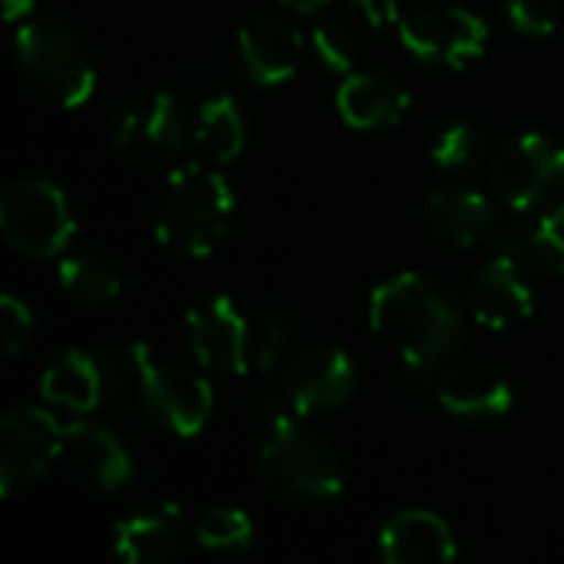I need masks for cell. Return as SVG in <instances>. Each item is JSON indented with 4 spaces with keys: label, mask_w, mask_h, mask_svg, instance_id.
<instances>
[{
    "label": "cell",
    "mask_w": 564,
    "mask_h": 564,
    "mask_svg": "<svg viewBox=\"0 0 564 564\" xmlns=\"http://www.w3.org/2000/svg\"><path fill=\"white\" fill-rule=\"evenodd\" d=\"M354 7L360 10V17H364L373 30H383V26L403 20L397 0H354Z\"/></svg>",
    "instance_id": "4dcf8cb0"
},
{
    "label": "cell",
    "mask_w": 564,
    "mask_h": 564,
    "mask_svg": "<svg viewBox=\"0 0 564 564\" xmlns=\"http://www.w3.org/2000/svg\"><path fill=\"white\" fill-rule=\"evenodd\" d=\"M476 155H479V132H476L469 122H453V126H446V129L436 135L433 149H430V159H433L440 169H446V172L466 169Z\"/></svg>",
    "instance_id": "4316f807"
},
{
    "label": "cell",
    "mask_w": 564,
    "mask_h": 564,
    "mask_svg": "<svg viewBox=\"0 0 564 564\" xmlns=\"http://www.w3.org/2000/svg\"><path fill=\"white\" fill-rule=\"evenodd\" d=\"M304 36L284 17H254L238 30V59L251 83L274 86L297 73Z\"/></svg>",
    "instance_id": "5bb4252c"
},
{
    "label": "cell",
    "mask_w": 564,
    "mask_h": 564,
    "mask_svg": "<svg viewBox=\"0 0 564 564\" xmlns=\"http://www.w3.org/2000/svg\"><path fill=\"white\" fill-rule=\"evenodd\" d=\"M330 0H281V7L284 10H291V13H301V17H307V13H317V10H324Z\"/></svg>",
    "instance_id": "d6a6232c"
},
{
    "label": "cell",
    "mask_w": 564,
    "mask_h": 564,
    "mask_svg": "<svg viewBox=\"0 0 564 564\" xmlns=\"http://www.w3.org/2000/svg\"><path fill=\"white\" fill-rule=\"evenodd\" d=\"M410 93L387 73H347L337 89V112L354 129H390L410 112Z\"/></svg>",
    "instance_id": "2e32d148"
},
{
    "label": "cell",
    "mask_w": 564,
    "mask_h": 564,
    "mask_svg": "<svg viewBox=\"0 0 564 564\" xmlns=\"http://www.w3.org/2000/svg\"><path fill=\"white\" fill-rule=\"evenodd\" d=\"M139 403L175 436H198L212 416L215 393L208 380L172 364H152Z\"/></svg>",
    "instance_id": "7c38bea8"
},
{
    "label": "cell",
    "mask_w": 564,
    "mask_h": 564,
    "mask_svg": "<svg viewBox=\"0 0 564 564\" xmlns=\"http://www.w3.org/2000/svg\"><path fill=\"white\" fill-rule=\"evenodd\" d=\"M370 327L413 370L446 364L466 334L459 301L416 271L397 274L373 291Z\"/></svg>",
    "instance_id": "6da1fadb"
},
{
    "label": "cell",
    "mask_w": 564,
    "mask_h": 564,
    "mask_svg": "<svg viewBox=\"0 0 564 564\" xmlns=\"http://www.w3.org/2000/svg\"><path fill=\"white\" fill-rule=\"evenodd\" d=\"M426 225L430 231L456 248H473L476 241L489 238L499 225L496 205L476 188H443L426 202Z\"/></svg>",
    "instance_id": "ac0fdd59"
},
{
    "label": "cell",
    "mask_w": 564,
    "mask_h": 564,
    "mask_svg": "<svg viewBox=\"0 0 564 564\" xmlns=\"http://www.w3.org/2000/svg\"><path fill=\"white\" fill-rule=\"evenodd\" d=\"M258 476L271 492L291 502H330L344 492V476L334 449L291 413H274L258 449Z\"/></svg>",
    "instance_id": "3957f363"
},
{
    "label": "cell",
    "mask_w": 564,
    "mask_h": 564,
    "mask_svg": "<svg viewBox=\"0 0 564 564\" xmlns=\"http://www.w3.org/2000/svg\"><path fill=\"white\" fill-rule=\"evenodd\" d=\"M63 459L106 492H116L132 479V456L106 426L96 423H66Z\"/></svg>",
    "instance_id": "d6986e66"
},
{
    "label": "cell",
    "mask_w": 564,
    "mask_h": 564,
    "mask_svg": "<svg viewBox=\"0 0 564 564\" xmlns=\"http://www.w3.org/2000/svg\"><path fill=\"white\" fill-rule=\"evenodd\" d=\"M59 284L69 297H76L83 304H106L119 294L122 274L112 258L79 248L59 261Z\"/></svg>",
    "instance_id": "7402d4cb"
},
{
    "label": "cell",
    "mask_w": 564,
    "mask_h": 564,
    "mask_svg": "<svg viewBox=\"0 0 564 564\" xmlns=\"http://www.w3.org/2000/svg\"><path fill=\"white\" fill-rule=\"evenodd\" d=\"M400 40L413 56L433 66L463 69L482 56L489 26L463 7H420L400 20Z\"/></svg>",
    "instance_id": "9c48e42d"
},
{
    "label": "cell",
    "mask_w": 564,
    "mask_h": 564,
    "mask_svg": "<svg viewBox=\"0 0 564 564\" xmlns=\"http://www.w3.org/2000/svg\"><path fill=\"white\" fill-rule=\"evenodd\" d=\"M357 387V367L347 350L317 344L288 360L284 370V400L291 413H330L350 400Z\"/></svg>",
    "instance_id": "30bf717a"
},
{
    "label": "cell",
    "mask_w": 564,
    "mask_h": 564,
    "mask_svg": "<svg viewBox=\"0 0 564 564\" xmlns=\"http://www.w3.org/2000/svg\"><path fill=\"white\" fill-rule=\"evenodd\" d=\"M0 231L13 251L26 258H53L73 241L76 221L66 195L53 182L17 178L0 195Z\"/></svg>",
    "instance_id": "5b68a950"
},
{
    "label": "cell",
    "mask_w": 564,
    "mask_h": 564,
    "mask_svg": "<svg viewBox=\"0 0 564 564\" xmlns=\"http://www.w3.org/2000/svg\"><path fill=\"white\" fill-rule=\"evenodd\" d=\"M152 364H155L152 350H149L145 344H139V340L109 350V354L99 360L106 393H112V397H135V400H139L142 383H145Z\"/></svg>",
    "instance_id": "cb8c5ba5"
},
{
    "label": "cell",
    "mask_w": 564,
    "mask_h": 564,
    "mask_svg": "<svg viewBox=\"0 0 564 564\" xmlns=\"http://www.w3.org/2000/svg\"><path fill=\"white\" fill-rule=\"evenodd\" d=\"M522 261L509 254H496L489 264H482L469 284V304L482 327L489 330H509L532 317L535 291L525 278Z\"/></svg>",
    "instance_id": "4fadbf2b"
},
{
    "label": "cell",
    "mask_w": 564,
    "mask_h": 564,
    "mask_svg": "<svg viewBox=\"0 0 564 564\" xmlns=\"http://www.w3.org/2000/svg\"><path fill=\"white\" fill-rule=\"evenodd\" d=\"M30 334H33V314H30V307L20 297L7 294L3 304H0V337H3L7 357H17L30 344Z\"/></svg>",
    "instance_id": "f546056e"
},
{
    "label": "cell",
    "mask_w": 564,
    "mask_h": 564,
    "mask_svg": "<svg viewBox=\"0 0 564 564\" xmlns=\"http://www.w3.org/2000/svg\"><path fill=\"white\" fill-rule=\"evenodd\" d=\"M17 63L30 86L63 109L83 106L96 89V66L86 43L59 20H23L17 36Z\"/></svg>",
    "instance_id": "277c9868"
},
{
    "label": "cell",
    "mask_w": 564,
    "mask_h": 564,
    "mask_svg": "<svg viewBox=\"0 0 564 564\" xmlns=\"http://www.w3.org/2000/svg\"><path fill=\"white\" fill-rule=\"evenodd\" d=\"M195 539L202 549H212V552H245L254 539V522L248 519V512L221 506L202 516Z\"/></svg>",
    "instance_id": "d4e9b609"
},
{
    "label": "cell",
    "mask_w": 564,
    "mask_h": 564,
    "mask_svg": "<svg viewBox=\"0 0 564 564\" xmlns=\"http://www.w3.org/2000/svg\"><path fill=\"white\" fill-rule=\"evenodd\" d=\"M532 264L549 274H564V202L532 228Z\"/></svg>",
    "instance_id": "83f0119b"
},
{
    "label": "cell",
    "mask_w": 564,
    "mask_h": 564,
    "mask_svg": "<svg viewBox=\"0 0 564 564\" xmlns=\"http://www.w3.org/2000/svg\"><path fill=\"white\" fill-rule=\"evenodd\" d=\"M440 403L463 420H496L512 410V387L509 380L482 360L453 364L436 383Z\"/></svg>",
    "instance_id": "9a60e30c"
},
{
    "label": "cell",
    "mask_w": 564,
    "mask_h": 564,
    "mask_svg": "<svg viewBox=\"0 0 564 564\" xmlns=\"http://www.w3.org/2000/svg\"><path fill=\"white\" fill-rule=\"evenodd\" d=\"M40 393H43V400L50 406H63V410H73V413H89L106 393L99 360H93V357H86L79 350L59 354L43 370Z\"/></svg>",
    "instance_id": "44dd1931"
},
{
    "label": "cell",
    "mask_w": 564,
    "mask_h": 564,
    "mask_svg": "<svg viewBox=\"0 0 564 564\" xmlns=\"http://www.w3.org/2000/svg\"><path fill=\"white\" fill-rule=\"evenodd\" d=\"M66 423L50 410L20 406L0 420V496H20L36 486L53 459H63Z\"/></svg>",
    "instance_id": "52a82bcc"
},
{
    "label": "cell",
    "mask_w": 564,
    "mask_h": 564,
    "mask_svg": "<svg viewBox=\"0 0 564 564\" xmlns=\"http://www.w3.org/2000/svg\"><path fill=\"white\" fill-rule=\"evenodd\" d=\"M380 552L390 564L449 562L456 558V535L436 512L406 509L383 525Z\"/></svg>",
    "instance_id": "e0dca14e"
},
{
    "label": "cell",
    "mask_w": 564,
    "mask_h": 564,
    "mask_svg": "<svg viewBox=\"0 0 564 564\" xmlns=\"http://www.w3.org/2000/svg\"><path fill=\"white\" fill-rule=\"evenodd\" d=\"M185 545V519L175 506L122 519L112 529V552L129 564L169 562Z\"/></svg>",
    "instance_id": "ffe728a7"
},
{
    "label": "cell",
    "mask_w": 564,
    "mask_h": 564,
    "mask_svg": "<svg viewBox=\"0 0 564 564\" xmlns=\"http://www.w3.org/2000/svg\"><path fill=\"white\" fill-rule=\"evenodd\" d=\"M235 192L225 175L198 162L175 165L155 208V238L182 258H208L228 235Z\"/></svg>",
    "instance_id": "7a4b0ae2"
},
{
    "label": "cell",
    "mask_w": 564,
    "mask_h": 564,
    "mask_svg": "<svg viewBox=\"0 0 564 564\" xmlns=\"http://www.w3.org/2000/svg\"><path fill=\"white\" fill-rule=\"evenodd\" d=\"M492 185L512 212H532L564 188V145L552 135H516L492 162Z\"/></svg>",
    "instance_id": "ba28073f"
},
{
    "label": "cell",
    "mask_w": 564,
    "mask_h": 564,
    "mask_svg": "<svg viewBox=\"0 0 564 564\" xmlns=\"http://www.w3.org/2000/svg\"><path fill=\"white\" fill-rule=\"evenodd\" d=\"M188 142V122L172 93H149L119 109L112 122L116 152L135 169L172 165Z\"/></svg>",
    "instance_id": "8992f818"
},
{
    "label": "cell",
    "mask_w": 564,
    "mask_h": 564,
    "mask_svg": "<svg viewBox=\"0 0 564 564\" xmlns=\"http://www.w3.org/2000/svg\"><path fill=\"white\" fill-rule=\"evenodd\" d=\"M314 53L337 73H354L360 59V36L344 20H321L311 33Z\"/></svg>",
    "instance_id": "484cf974"
},
{
    "label": "cell",
    "mask_w": 564,
    "mask_h": 564,
    "mask_svg": "<svg viewBox=\"0 0 564 564\" xmlns=\"http://www.w3.org/2000/svg\"><path fill=\"white\" fill-rule=\"evenodd\" d=\"M195 139L198 145L215 159V162H231L245 149V116L231 96H212L195 122Z\"/></svg>",
    "instance_id": "603a6c76"
},
{
    "label": "cell",
    "mask_w": 564,
    "mask_h": 564,
    "mask_svg": "<svg viewBox=\"0 0 564 564\" xmlns=\"http://www.w3.org/2000/svg\"><path fill=\"white\" fill-rule=\"evenodd\" d=\"M558 0H506L512 26L529 36H549L558 26Z\"/></svg>",
    "instance_id": "f1b7e54d"
},
{
    "label": "cell",
    "mask_w": 564,
    "mask_h": 564,
    "mask_svg": "<svg viewBox=\"0 0 564 564\" xmlns=\"http://www.w3.org/2000/svg\"><path fill=\"white\" fill-rule=\"evenodd\" d=\"M7 20H26L33 13V0H0Z\"/></svg>",
    "instance_id": "1f68e13d"
},
{
    "label": "cell",
    "mask_w": 564,
    "mask_h": 564,
    "mask_svg": "<svg viewBox=\"0 0 564 564\" xmlns=\"http://www.w3.org/2000/svg\"><path fill=\"white\" fill-rule=\"evenodd\" d=\"M185 334L195 360L212 373H245L251 367V330L228 297H208L185 317Z\"/></svg>",
    "instance_id": "8fae6325"
}]
</instances>
